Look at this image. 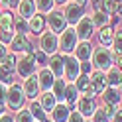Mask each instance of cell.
<instances>
[{"mask_svg":"<svg viewBox=\"0 0 122 122\" xmlns=\"http://www.w3.org/2000/svg\"><path fill=\"white\" fill-rule=\"evenodd\" d=\"M2 2H4V0H0V4H2Z\"/></svg>","mask_w":122,"mask_h":122,"instance_id":"f907efd6","label":"cell"},{"mask_svg":"<svg viewBox=\"0 0 122 122\" xmlns=\"http://www.w3.org/2000/svg\"><path fill=\"white\" fill-rule=\"evenodd\" d=\"M43 28H45V16L37 12L36 16H32L28 20V30L32 32L34 36H41L43 34Z\"/></svg>","mask_w":122,"mask_h":122,"instance_id":"ffe728a7","label":"cell"},{"mask_svg":"<svg viewBox=\"0 0 122 122\" xmlns=\"http://www.w3.org/2000/svg\"><path fill=\"white\" fill-rule=\"evenodd\" d=\"M14 122H36V118L32 116V112H30V108H22L16 112V116H14Z\"/></svg>","mask_w":122,"mask_h":122,"instance_id":"d6a6232c","label":"cell"},{"mask_svg":"<svg viewBox=\"0 0 122 122\" xmlns=\"http://www.w3.org/2000/svg\"><path fill=\"white\" fill-rule=\"evenodd\" d=\"M36 8L40 14H49L53 8H55V0H36Z\"/></svg>","mask_w":122,"mask_h":122,"instance_id":"4dcf8cb0","label":"cell"},{"mask_svg":"<svg viewBox=\"0 0 122 122\" xmlns=\"http://www.w3.org/2000/svg\"><path fill=\"white\" fill-rule=\"evenodd\" d=\"M89 79H91V89H89V93L91 97H95V95H102L104 93V89L108 87L106 85V73L101 71V69H95L93 73L89 75Z\"/></svg>","mask_w":122,"mask_h":122,"instance_id":"52a82bcc","label":"cell"},{"mask_svg":"<svg viewBox=\"0 0 122 122\" xmlns=\"http://www.w3.org/2000/svg\"><path fill=\"white\" fill-rule=\"evenodd\" d=\"M65 77L69 83H75L79 77H81V61L71 55V57H67L65 59Z\"/></svg>","mask_w":122,"mask_h":122,"instance_id":"30bf717a","label":"cell"},{"mask_svg":"<svg viewBox=\"0 0 122 122\" xmlns=\"http://www.w3.org/2000/svg\"><path fill=\"white\" fill-rule=\"evenodd\" d=\"M69 114H71V110H69V106L67 104H63V102H57V106L51 110V120L53 122H67L69 120Z\"/></svg>","mask_w":122,"mask_h":122,"instance_id":"7402d4cb","label":"cell"},{"mask_svg":"<svg viewBox=\"0 0 122 122\" xmlns=\"http://www.w3.org/2000/svg\"><path fill=\"white\" fill-rule=\"evenodd\" d=\"M102 97H104V102L106 104H112V106H116L122 101V95H120V89L118 87H106Z\"/></svg>","mask_w":122,"mask_h":122,"instance_id":"cb8c5ba5","label":"cell"},{"mask_svg":"<svg viewBox=\"0 0 122 122\" xmlns=\"http://www.w3.org/2000/svg\"><path fill=\"white\" fill-rule=\"evenodd\" d=\"M36 122H40V120H36Z\"/></svg>","mask_w":122,"mask_h":122,"instance_id":"816d5d0a","label":"cell"},{"mask_svg":"<svg viewBox=\"0 0 122 122\" xmlns=\"http://www.w3.org/2000/svg\"><path fill=\"white\" fill-rule=\"evenodd\" d=\"M114 51L110 47H106V45H101V47H97L93 51V67L95 69H101V71H108L110 67L114 65Z\"/></svg>","mask_w":122,"mask_h":122,"instance_id":"7a4b0ae2","label":"cell"},{"mask_svg":"<svg viewBox=\"0 0 122 122\" xmlns=\"http://www.w3.org/2000/svg\"><path fill=\"white\" fill-rule=\"evenodd\" d=\"M118 87H120V93H122V81H120V85H118Z\"/></svg>","mask_w":122,"mask_h":122,"instance_id":"c3c4849f","label":"cell"},{"mask_svg":"<svg viewBox=\"0 0 122 122\" xmlns=\"http://www.w3.org/2000/svg\"><path fill=\"white\" fill-rule=\"evenodd\" d=\"M85 16V12H83V6H79V4H69L65 8V18H67V22H69V26H77L79 24V20Z\"/></svg>","mask_w":122,"mask_h":122,"instance_id":"e0dca14e","label":"cell"},{"mask_svg":"<svg viewBox=\"0 0 122 122\" xmlns=\"http://www.w3.org/2000/svg\"><path fill=\"white\" fill-rule=\"evenodd\" d=\"M65 87H67V83L63 79H55V83H53V95L57 97V102H65Z\"/></svg>","mask_w":122,"mask_h":122,"instance_id":"f546056e","label":"cell"},{"mask_svg":"<svg viewBox=\"0 0 122 122\" xmlns=\"http://www.w3.org/2000/svg\"><path fill=\"white\" fill-rule=\"evenodd\" d=\"M120 81H122V71L118 69V67L112 65L110 69L106 71V85H108V87H118Z\"/></svg>","mask_w":122,"mask_h":122,"instance_id":"484cf974","label":"cell"},{"mask_svg":"<svg viewBox=\"0 0 122 122\" xmlns=\"http://www.w3.org/2000/svg\"><path fill=\"white\" fill-rule=\"evenodd\" d=\"M16 63H18L16 53H8L4 63H0V83H6V85L12 83V73L16 69Z\"/></svg>","mask_w":122,"mask_h":122,"instance_id":"ba28073f","label":"cell"},{"mask_svg":"<svg viewBox=\"0 0 122 122\" xmlns=\"http://www.w3.org/2000/svg\"><path fill=\"white\" fill-rule=\"evenodd\" d=\"M67 2H69V0H55V4H59V6H65Z\"/></svg>","mask_w":122,"mask_h":122,"instance_id":"bcb514c9","label":"cell"},{"mask_svg":"<svg viewBox=\"0 0 122 122\" xmlns=\"http://www.w3.org/2000/svg\"><path fill=\"white\" fill-rule=\"evenodd\" d=\"M14 36H16L14 32H0V41H2L4 45H8V43L14 40Z\"/></svg>","mask_w":122,"mask_h":122,"instance_id":"74e56055","label":"cell"},{"mask_svg":"<svg viewBox=\"0 0 122 122\" xmlns=\"http://www.w3.org/2000/svg\"><path fill=\"white\" fill-rule=\"evenodd\" d=\"M112 122H122V110L116 108V112H114V116H112Z\"/></svg>","mask_w":122,"mask_h":122,"instance_id":"b9f144b4","label":"cell"},{"mask_svg":"<svg viewBox=\"0 0 122 122\" xmlns=\"http://www.w3.org/2000/svg\"><path fill=\"white\" fill-rule=\"evenodd\" d=\"M30 47H32V43H30V40H28L26 34H16V36H14V40L10 41L12 53H28Z\"/></svg>","mask_w":122,"mask_h":122,"instance_id":"5bb4252c","label":"cell"},{"mask_svg":"<svg viewBox=\"0 0 122 122\" xmlns=\"http://www.w3.org/2000/svg\"><path fill=\"white\" fill-rule=\"evenodd\" d=\"M37 79H40V87H41V91H49V89H53L55 75L51 73L49 67H41V69L37 71Z\"/></svg>","mask_w":122,"mask_h":122,"instance_id":"ac0fdd59","label":"cell"},{"mask_svg":"<svg viewBox=\"0 0 122 122\" xmlns=\"http://www.w3.org/2000/svg\"><path fill=\"white\" fill-rule=\"evenodd\" d=\"M112 47H114V53H116V55H122V28L120 30H114Z\"/></svg>","mask_w":122,"mask_h":122,"instance_id":"e575fe53","label":"cell"},{"mask_svg":"<svg viewBox=\"0 0 122 122\" xmlns=\"http://www.w3.org/2000/svg\"><path fill=\"white\" fill-rule=\"evenodd\" d=\"M34 57H36V63H40V65H43V63H49L47 53H43L41 49H40V51H34Z\"/></svg>","mask_w":122,"mask_h":122,"instance_id":"8d00e7d4","label":"cell"},{"mask_svg":"<svg viewBox=\"0 0 122 122\" xmlns=\"http://www.w3.org/2000/svg\"><path fill=\"white\" fill-rule=\"evenodd\" d=\"M114 63L122 67V55H116V57H114Z\"/></svg>","mask_w":122,"mask_h":122,"instance_id":"ee69618b","label":"cell"},{"mask_svg":"<svg viewBox=\"0 0 122 122\" xmlns=\"http://www.w3.org/2000/svg\"><path fill=\"white\" fill-rule=\"evenodd\" d=\"M93 51H95V47L91 45V41H79V45H77L75 51H73V55L77 57L81 63H85V61H91V59H93Z\"/></svg>","mask_w":122,"mask_h":122,"instance_id":"2e32d148","label":"cell"},{"mask_svg":"<svg viewBox=\"0 0 122 122\" xmlns=\"http://www.w3.org/2000/svg\"><path fill=\"white\" fill-rule=\"evenodd\" d=\"M77 110L83 114V118L85 116H93L95 110H97V104L93 101V97L91 95H81L79 101H77Z\"/></svg>","mask_w":122,"mask_h":122,"instance_id":"4fadbf2b","label":"cell"},{"mask_svg":"<svg viewBox=\"0 0 122 122\" xmlns=\"http://www.w3.org/2000/svg\"><path fill=\"white\" fill-rule=\"evenodd\" d=\"M67 122H85V120H83V114H81L79 110H71L69 120H67Z\"/></svg>","mask_w":122,"mask_h":122,"instance_id":"f35d334b","label":"cell"},{"mask_svg":"<svg viewBox=\"0 0 122 122\" xmlns=\"http://www.w3.org/2000/svg\"><path fill=\"white\" fill-rule=\"evenodd\" d=\"M0 122H14V118L10 116V114H6V112H4L2 116H0Z\"/></svg>","mask_w":122,"mask_h":122,"instance_id":"7bdbcfd3","label":"cell"},{"mask_svg":"<svg viewBox=\"0 0 122 122\" xmlns=\"http://www.w3.org/2000/svg\"><path fill=\"white\" fill-rule=\"evenodd\" d=\"M0 14H2V12H0Z\"/></svg>","mask_w":122,"mask_h":122,"instance_id":"f5cc1de1","label":"cell"},{"mask_svg":"<svg viewBox=\"0 0 122 122\" xmlns=\"http://www.w3.org/2000/svg\"><path fill=\"white\" fill-rule=\"evenodd\" d=\"M6 57H8V47H6V45L0 41V63H4Z\"/></svg>","mask_w":122,"mask_h":122,"instance_id":"60d3db41","label":"cell"},{"mask_svg":"<svg viewBox=\"0 0 122 122\" xmlns=\"http://www.w3.org/2000/svg\"><path fill=\"white\" fill-rule=\"evenodd\" d=\"M4 106H6L4 102H0V116H2V114H4Z\"/></svg>","mask_w":122,"mask_h":122,"instance_id":"7dc6e473","label":"cell"},{"mask_svg":"<svg viewBox=\"0 0 122 122\" xmlns=\"http://www.w3.org/2000/svg\"><path fill=\"white\" fill-rule=\"evenodd\" d=\"M14 30H16L18 34H26V32H30V30H28V20L22 18V16H14Z\"/></svg>","mask_w":122,"mask_h":122,"instance_id":"836d02e7","label":"cell"},{"mask_svg":"<svg viewBox=\"0 0 122 122\" xmlns=\"http://www.w3.org/2000/svg\"><path fill=\"white\" fill-rule=\"evenodd\" d=\"M30 112H32V116L36 120H40V122L47 120V112L43 110V106L40 104V101H32V104H30Z\"/></svg>","mask_w":122,"mask_h":122,"instance_id":"83f0119b","label":"cell"},{"mask_svg":"<svg viewBox=\"0 0 122 122\" xmlns=\"http://www.w3.org/2000/svg\"><path fill=\"white\" fill-rule=\"evenodd\" d=\"M24 93H26V98L30 101H36L37 97L41 95V87H40V79H37V75H30V77L24 81Z\"/></svg>","mask_w":122,"mask_h":122,"instance_id":"8fae6325","label":"cell"},{"mask_svg":"<svg viewBox=\"0 0 122 122\" xmlns=\"http://www.w3.org/2000/svg\"><path fill=\"white\" fill-rule=\"evenodd\" d=\"M36 65H37V63H36L34 51H28V53H24V55L18 59V63H16V71H18V75H20V77L28 79L30 75H34Z\"/></svg>","mask_w":122,"mask_h":122,"instance_id":"8992f818","label":"cell"},{"mask_svg":"<svg viewBox=\"0 0 122 122\" xmlns=\"http://www.w3.org/2000/svg\"><path fill=\"white\" fill-rule=\"evenodd\" d=\"M77 45H79V37H77V32H75L73 26H69L65 32L59 34V49H61V53H65V55L67 53H73Z\"/></svg>","mask_w":122,"mask_h":122,"instance_id":"3957f363","label":"cell"},{"mask_svg":"<svg viewBox=\"0 0 122 122\" xmlns=\"http://www.w3.org/2000/svg\"><path fill=\"white\" fill-rule=\"evenodd\" d=\"M75 32H77V37L81 41H89L93 37V32H95V26H93V20L89 16H83L79 20V24L75 26Z\"/></svg>","mask_w":122,"mask_h":122,"instance_id":"9c48e42d","label":"cell"},{"mask_svg":"<svg viewBox=\"0 0 122 122\" xmlns=\"http://www.w3.org/2000/svg\"><path fill=\"white\" fill-rule=\"evenodd\" d=\"M6 93H8V85L0 83V102H4V104H6Z\"/></svg>","mask_w":122,"mask_h":122,"instance_id":"ab89813d","label":"cell"},{"mask_svg":"<svg viewBox=\"0 0 122 122\" xmlns=\"http://www.w3.org/2000/svg\"><path fill=\"white\" fill-rule=\"evenodd\" d=\"M98 41H101V45H112V41H114V30L110 28V26H104V28H101V32H98Z\"/></svg>","mask_w":122,"mask_h":122,"instance_id":"4316f807","label":"cell"},{"mask_svg":"<svg viewBox=\"0 0 122 122\" xmlns=\"http://www.w3.org/2000/svg\"><path fill=\"white\" fill-rule=\"evenodd\" d=\"M40 104L43 106V110L47 114H51V110L57 106V97L51 91H43V95H40Z\"/></svg>","mask_w":122,"mask_h":122,"instance_id":"603a6c76","label":"cell"},{"mask_svg":"<svg viewBox=\"0 0 122 122\" xmlns=\"http://www.w3.org/2000/svg\"><path fill=\"white\" fill-rule=\"evenodd\" d=\"M18 16L30 20L32 16H36L37 14V8H36V0H20L18 2Z\"/></svg>","mask_w":122,"mask_h":122,"instance_id":"d6986e66","label":"cell"},{"mask_svg":"<svg viewBox=\"0 0 122 122\" xmlns=\"http://www.w3.org/2000/svg\"><path fill=\"white\" fill-rule=\"evenodd\" d=\"M65 53H55L49 57V69L55 75V79H61L65 75Z\"/></svg>","mask_w":122,"mask_h":122,"instance_id":"7c38bea8","label":"cell"},{"mask_svg":"<svg viewBox=\"0 0 122 122\" xmlns=\"http://www.w3.org/2000/svg\"><path fill=\"white\" fill-rule=\"evenodd\" d=\"M91 20H93V26H95V28H104V26H108L110 16H108L106 12H102V10H97L93 16H91Z\"/></svg>","mask_w":122,"mask_h":122,"instance_id":"f1b7e54d","label":"cell"},{"mask_svg":"<svg viewBox=\"0 0 122 122\" xmlns=\"http://www.w3.org/2000/svg\"><path fill=\"white\" fill-rule=\"evenodd\" d=\"M75 85H77L79 89V93H89V89H91V79H89V75H81V77L75 81Z\"/></svg>","mask_w":122,"mask_h":122,"instance_id":"1f68e13d","label":"cell"},{"mask_svg":"<svg viewBox=\"0 0 122 122\" xmlns=\"http://www.w3.org/2000/svg\"><path fill=\"white\" fill-rule=\"evenodd\" d=\"M45 22H47L49 30H51V32H55V34H61V32H65V30L69 28V22H67V18H65V12L55 10V8L47 14Z\"/></svg>","mask_w":122,"mask_h":122,"instance_id":"277c9868","label":"cell"},{"mask_svg":"<svg viewBox=\"0 0 122 122\" xmlns=\"http://www.w3.org/2000/svg\"><path fill=\"white\" fill-rule=\"evenodd\" d=\"M114 112H116V106L104 102V106H97V110L93 114V122H110Z\"/></svg>","mask_w":122,"mask_h":122,"instance_id":"9a60e30c","label":"cell"},{"mask_svg":"<svg viewBox=\"0 0 122 122\" xmlns=\"http://www.w3.org/2000/svg\"><path fill=\"white\" fill-rule=\"evenodd\" d=\"M102 12L112 16V14L116 12V0H102Z\"/></svg>","mask_w":122,"mask_h":122,"instance_id":"d590c367","label":"cell"},{"mask_svg":"<svg viewBox=\"0 0 122 122\" xmlns=\"http://www.w3.org/2000/svg\"><path fill=\"white\" fill-rule=\"evenodd\" d=\"M91 2H97V0H91Z\"/></svg>","mask_w":122,"mask_h":122,"instance_id":"681fc988","label":"cell"},{"mask_svg":"<svg viewBox=\"0 0 122 122\" xmlns=\"http://www.w3.org/2000/svg\"><path fill=\"white\" fill-rule=\"evenodd\" d=\"M26 104V93H24V87L20 83H10L8 85V93H6V106L10 110H22Z\"/></svg>","mask_w":122,"mask_h":122,"instance_id":"6da1fadb","label":"cell"},{"mask_svg":"<svg viewBox=\"0 0 122 122\" xmlns=\"http://www.w3.org/2000/svg\"><path fill=\"white\" fill-rule=\"evenodd\" d=\"M0 32H14V16L10 10L0 14Z\"/></svg>","mask_w":122,"mask_h":122,"instance_id":"d4e9b609","label":"cell"},{"mask_svg":"<svg viewBox=\"0 0 122 122\" xmlns=\"http://www.w3.org/2000/svg\"><path fill=\"white\" fill-rule=\"evenodd\" d=\"M77 101H79L77 85H75V83H67V87H65V102H67V106H69V110H75Z\"/></svg>","mask_w":122,"mask_h":122,"instance_id":"44dd1931","label":"cell"},{"mask_svg":"<svg viewBox=\"0 0 122 122\" xmlns=\"http://www.w3.org/2000/svg\"><path fill=\"white\" fill-rule=\"evenodd\" d=\"M73 2H75V4H79V6H85L89 0H73Z\"/></svg>","mask_w":122,"mask_h":122,"instance_id":"f6af8a7d","label":"cell"},{"mask_svg":"<svg viewBox=\"0 0 122 122\" xmlns=\"http://www.w3.org/2000/svg\"><path fill=\"white\" fill-rule=\"evenodd\" d=\"M40 49L43 53H47V55H55L59 51V36L55 32H43L40 36Z\"/></svg>","mask_w":122,"mask_h":122,"instance_id":"5b68a950","label":"cell"}]
</instances>
